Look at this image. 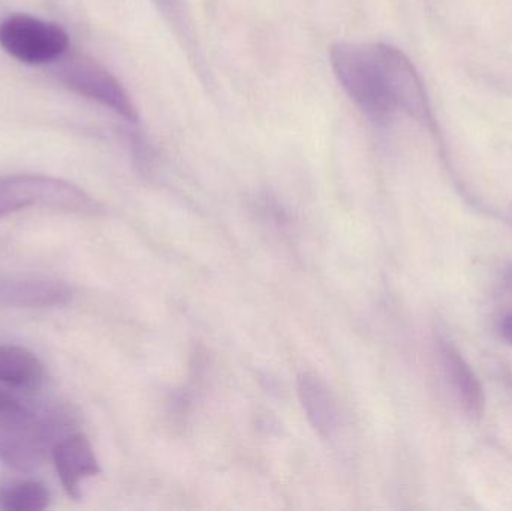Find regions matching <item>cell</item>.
I'll return each mask as SVG.
<instances>
[{
  "instance_id": "cell-1",
  "label": "cell",
  "mask_w": 512,
  "mask_h": 511,
  "mask_svg": "<svg viewBox=\"0 0 512 511\" xmlns=\"http://www.w3.org/2000/svg\"><path fill=\"white\" fill-rule=\"evenodd\" d=\"M330 60L337 80L367 117L384 123L399 111L382 44L337 42Z\"/></svg>"
},
{
  "instance_id": "cell-3",
  "label": "cell",
  "mask_w": 512,
  "mask_h": 511,
  "mask_svg": "<svg viewBox=\"0 0 512 511\" xmlns=\"http://www.w3.org/2000/svg\"><path fill=\"white\" fill-rule=\"evenodd\" d=\"M30 207L72 213H98L101 209L87 192L66 180L36 174L0 177V219Z\"/></svg>"
},
{
  "instance_id": "cell-8",
  "label": "cell",
  "mask_w": 512,
  "mask_h": 511,
  "mask_svg": "<svg viewBox=\"0 0 512 511\" xmlns=\"http://www.w3.org/2000/svg\"><path fill=\"white\" fill-rule=\"evenodd\" d=\"M439 356H441L448 384L456 393L463 411L471 419H481L486 411V393L477 375L450 342H441Z\"/></svg>"
},
{
  "instance_id": "cell-6",
  "label": "cell",
  "mask_w": 512,
  "mask_h": 511,
  "mask_svg": "<svg viewBox=\"0 0 512 511\" xmlns=\"http://www.w3.org/2000/svg\"><path fill=\"white\" fill-rule=\"evenodd\" d=\"M53 462L63 491L75 501L81 500L83 483L101 473L92 443L81 432L68 435L54 444Z\"/></svg>"
},
{
  "instance_id": "cell-9",
  "label": "cell",
  "mask_w": 512,
  "mask_h": 511,
  "mask_svg": "<svg viewBox=\"0 0 512 511\" xmlns=\"http://www.w3.org/2000/svg\"><path fill=\"white\" fill-rule=\"evenodd\" d=\"M298 396L310 426L319 437L328 440L339 429L340 414L336 399L327 384L315 374L298 377Z\"/></svg>"
},
{
  "instance_id": "cell-11",
  "label": "cell",
  "mask_w": 512,
  "mask_h": 511,
  "mask_svg": "<svg viewBox=\"0 0 512 511\" xmlns=\"http://www.w3.org/2000/svg\"><path fill=\"white\" fill-rule=\"evenodd\" d=\"M50 506V492L42 483L27 480L0 488V509L38 511Z\"/></svg>"
},
{
  "instance_id": "cell-13",
  "label": "cell",
  "mask_w": 512,
  "mask_h": 511,
  "mask_svg": "<svg viewBox=\"0 0 512 511\" xmlns=\"http://www.w3.org/2000/svg\"><path fill=\"white\" fill-rule=\"evenodd\" d=\"M502 336L512 344V314L505 318L504 323L501 326Z\"/></svg>"
},
{
  "instance_id": "cell-4",
  "label": "cell",
  "mask_w": 512,
  "mask_h": 511,
  "mask_svg": "<svg viewBox=\"0 0 512 511\" xmlns=\"http://www.w3.org/2000/svg\"><path fill=\"white\" fill-rule=\"evenodd\" d=\"M60 83L72 92L110 108L129 123L138 122V111L119 78L98 60L69 48L56 62Z\"/></svg>"
},
{
  "instance_id": "cell-5",
  "label": "cell",
  "mask_w": 512,
  "mask_h": 511,
  "mask_svg": "<svg viewBox=\"0 0 512 511\" xmlns=\"http://www.w3.org/2000/svg\"><path fill=\"white\" fill-rule=\"evenodd\" d=\"M0 47L24 65L54 63L69 50V36L59 24L18 14L0 23Z\"/></svg>"
},
{
  "instance_id": "cell-2",
  "label": "cell",
  "mask_w": 512,
  "mask_h": 511,
  "mask_svg": "<svg viewBox=\"0 0 512 511\" xmlns=\"http://www.w3.org/2000/svg\"><path fill=\"white\" fill-rule=\"evenodd\" d=\"M51 428L23 402L0 389V461L18 473H32L44 461Z\"/></svg>"
},
{
  "instance_id": "cell-12",
  "label": "cell",
  "mask_w": 512,
  "mask_h": 511,
  "mask_svg": "<svg viewBox=\"0 0 512 511\" xmlns=\"http://www.w3.org/2000/svg\"><path fill=\"white\" fill-rule=\"evenodd\" d=\"M159 6L165 17L171 21V24L179 27L186 35V12L185 0H153Z\"/></svg>"
},
{
  "instance_id": "cell-10",
  "label": "cell",
  "mask_w": 512,
  "mask_h": 511,
  "mask_svg": "<svg viewBox=\"0 0 512 511\" xmlns=\"http://www.w3.org/2000/svg\"><path fill=\"white\" fill-rule=\"evenodd\" d=\"M44 380L41 360L24 347L0 345V383L18 389H35Z\"/></svg>"
},
{
  "instance_id": "cell-7",
  "label": "cell",
  "mask_w": 512,
  "mask_h": 511,
  "mask_svg": "<svg viewBox=\"0 0 512 511\" xmlns=\"http://www.w3.org/2000/svg\"><path fill=\"white\" fill-rule=\"evenodd\" d=\"M74 291L65 282L48 278H0V306L20 309L62 308Z\"/></svg>"
}]
</instances>
